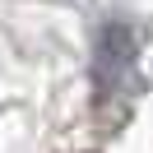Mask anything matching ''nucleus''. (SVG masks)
<instances>
[{
	"instance_id": "nucleus-1",
	"label": "nucleus",
	"mask_w": 153,
	"mask_h": 153,
	"mask_svg": "<svg viewBox=\"0 0 153 153\" xmlns=\"http://www.w3.org/2000/svg\"><path fill=\"white\" fill-rule=\"evenodd\" d=\"M139 79V28L134 23L111 19L102 33H97V51H93V84L97 97H121L134 88Z\"/></svg>"
}]
</instances>
